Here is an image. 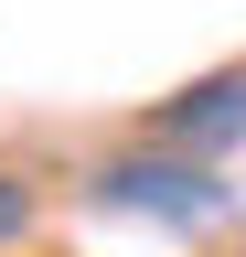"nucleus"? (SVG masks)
<instances>
[{
  "label": "nucleus",
  "mask_w": 246,
  "mask_h": 257,
  "mask_svg": "<svg viewBox=\"0 0 246 257\" xmlns=\"http://www.w3.org/2000/svg\"><path fill=\"white\" fill-rule=\"evenodd\" d=\"M246 128V86H193L171 107V140H235Z\"/></svg>",
  "instance_id": "nucleus-2"
},
{
  "label": "nucleus",
  "mask_w": 246,
  "mask_h": 257,
  "mask_svg": "<svg viewBox=\"0 0 246 257\" xmlns=\"http://www.w3.org/2000/svg\"><path fill=\"white\" fill-rule=\"evenodd\" d=\"M97 193H107V204H139V214H171V225L225 214V182H214L203 161H107Z\"/></svg>",
  "instance_id": "nucleus-1"
},
{
  "label": "nucleus",
  "mask_w": 246,
  "mask_h": 257,
  "mask_svg": "<svg viewBox=\"0 0 246 257\" xmlns=\"http://www.w3.org/2000/svg\"><path fill=\"white\" fill-rule=\"evenodd\" d=\"M22 225H33V182H22V172H0V246H11Z\"/></svg>",
  "instance_id": "nucleus-3"
}]
</instances>
